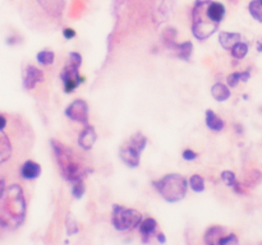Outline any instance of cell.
<instances>
[{"label": "cell", "instance_id": "obj_1", "mask_svg": "<svg viewBox=\"0 0 262 245\" xmlns=\"http://www.w3.org/2000/svg\"><path fill=\"white\" fill-rule=\"evenodd\" d=\"M26 199L22 188L18 184H12L6 188L0 197V226L16 229L21 226L26 217Z\"/></svg>", "mask_w": 262, "mask_h": 245}, {"label": "cell", "instance_id": "obj_2", "mask_svg": "<svg viewBox=\"0 0 262 245\" xmlns=\"http://www.w3.org/2000/svg\"><path fill=\"white\" fill-rule=\"evenodd\" d=\"M54 156H55L56 164L60 170V175L69 183H75L78 180H83L87 174L90 173V169L86 168L80 160L77 154L72 148H69L61 142L56 139L50 141Z\"/></svg>", "mask_w": 262, "mask_h": 245}, {"label": "cell", "instance_id": "obj_3", "mask_svg": "<svg viewBox=\"0 0 262 245\" xmlns=\"http://www.w3.org/2000/svg\"><path fill=\"white\" fill-rule=\"evenodd\" d=\"M152 187L166 202L177 203L182 201L187 194L188 183L187 179L180 174H168L161 179L152 182Z\"/></svg>", "mask_w": 262, "mask_h": 245}, {"label": "cell", "instance_id": "obj_4", "mask_svg": "<svg viewBox=\"0 0 262 245\" xmlns=\"http://www.w3.org/2000/svg\"><path fill=\"white\" fill-rule=\"evenodd\" d=\"M207 2L209 0H199L192 9V33L200 41L209 39L219 27L207 17Z\"/></svg>", "mask_w": 262, "mask_h": 245}, {"label": "cell", "instance_id": "obj_5", "mask_svg": "<svg viewBox=\"0 0 262 245\" xmlns=\"http://www.w3.org/2000/svg\"><path fill=\"white\" fill-rule=\"evenodd\" d=\"M147 144V138L144 133L137 132L120 147L119 157L128 168H137L141 161V153Z\"/></svg>", "mask_w": 262, "mask_h": 245}, {"label": "cell", "instance_id": "obj_6", "mask_svg": "<svg viewBox=\"0 0 262 245\" xmlns=\"http://www.w3.org/2000/svg\"><path fill=\"white\" fill-rule=\"evenodd\" d=\"M142 213L137 209L127 208L120 204H114L111 211V223L114 229L118 231H129V230L137 229L141 225Z\"/></svg>", "mask_w": 262, "mask_h": 245}, {"label": "cell", "instance_id": "obj_7", "mask_svg": "<svg viewBox=\"0 0 262 245\" xmlns=\"http://www.w3.org/2000/svg\"><path fill=\"white\" fill-rule=\"evenodd\" d=\"M78 70H80V68L71 64L69 61L64 65L63 70L60 72V79L63 80L66 94H72L78 86H80L81 83H83V80H85V78L80 75Z\"/></svg>", "mask_w": 262, "mask_h": 245}, {"label": "cell", "instance_id": "obj_8", "mask_svg": "<svg viewBox=\"0 0 262 245\" xmlns=\"http://www.w3.org/2000/svg\"><path fill=\"white\" fill-rule=\"evenodd\" d=\"M66 116L81 124H89V105L85 100H75L66 109Z\"/></svg>", "mask_w": 262, "mask_h": 245}, {"label": "cell", "instance_id": "obj_9", "mask_svg": "<svg viewBox=\"0 0 262 245\" xmlns=\"http://www.w3.org/2000/svg\"><path fill=\"white\" fill-rule=\"evenodd\" d=\"M45 77L42 70L35 65H27L23 75V87L26 90H33L39 83L44 82Z\"/></svg>", "mask_w": 262, "mask_h": 245}, {"label": "cell", "instance_id": "obj_10", "mask_svg": "<svg viewBox=\"0 0 262 245\" xmlns=\"http://www.w3.org/2000/svg\"><path fill=\"white\" fill-rule=\"evenodd\" d=\"M96 130L92 125L86 124L85 128L81 130L80 135H78V146L83 149V151H90L94 147L95 142H96Z\"/></svg>", "mask_w": 262, "mask_h": 245}, {"label": "cell", "instance_id": "obj_11", "mask_svg": "<svg viewBox=\"0 0 262 245\" xmlns=\"http://www.w3.org/2000/svg\"><path fill=\"white\" fill-rule=\"evenodd\" d=\"M140 234H141V239L145 244H149L152 236L157 235V221L152 217L144 218L140 225Z\"/></svg>", "mask_w": 262, "mask_h": 245}, {"label": "cell", "instance_id": "obj_12", "mask_svg": "<svg viewBox=\"0 0 262 245\" xmlns=\"http://www.w3.org/2000/svg\"><path fill=\"white\" fill-rule=\"evenodd\" d=\"M226 235V229L224 226L213 225L204 234L205 245H219L220 240Z\"/></svg>", "mask_w": 262, "mask_h": 245}, {"label": "cell", "instance_id": "obj_13", "mask_svg": "<svg viewBox=\"0 0 262 245\" xmlns=\"http://www.w3.org/2000/svg\"><path fill=\"white\" fill-rule=\"evenodd\" d=\"M206 13L207 17L211 20V22L219 26L221 23V21L224 20V17H225V7L221 3H219V2L209 0L206 7Z\"/></svg>", "mask_w": 262, "mask_h": 245}, {"label": "cell", "instance_id": "obj_14", "mask_svg": "<svg viewBox=\"0 0 262 245\" xmlns=\"http://www.w3.org/2000/svg\"><path fill=\"white\" fill-rule=\"evenodd\" d=\"M21 177L26 180H35L41 175V166L35 161H26L20 170Z\"/></svg>", "mask_w": 262, "mask_h": 245}, {"label": "cell", "instance_id": "obj_15", "mask_svg": "<svg viewBox=\"0 0 262 245\" xmlns=\"http://www.w3.org/2000/svg\"><path fill=\"white\" fill-rule=\"evenodd\" d=\"M41 8L51 17H59L63 12L64 0H37Z\"/></svg>", "mask_w": 262, "mask_h": 245}, {"label": "cell", "instance_id": "obj_16", "mask_svg": "<svg viewBox=\"0 0 262 245\" xmlns=\"http://www.w3.org/2000/svg\"><path fill=\"white\" fill-rule=\"evenodd\" d=\"M205 121H206V125L210 130L213 132H221L225 128V121L213 110H207L205 114Z\"/></svg>", "mask_w": 262, "mask_h": 245}, {"label": "cell", "instance_id": "obj_17", "mask_svg": "<svg viewBox=\"0 0 262 245\" xmlns=\"http://www.w3.org/2000/svg\"><path fill=\"white\" fill-rule=\"evenodd\" d=\"M12 151H13V148H12L11 139L4 132V129L0 130V165L7 162L11 158Z\"/></svg>", "mask_w": 262, "mask_h": 245}, {"label": "cell", "instance_id": "obj_18", "mask_svg": "<svg viewBox=\"0 0 262 245\" xmlns=\"http://www.w3.org/2000/svg\"><path fill=\"white\" fill-rule=\"evenodd\" d=\"M240 33L238 32H221L219 35V42H220L221 47L225 50H232L238 42H240Z\"/></svg>", "mask_w": 262, "mask_h": 245}, {"label": "cell", "instance_id": "obj_19", "mask_svg": "<svg viewBox=\"0 0 262 245\" xmlns=\"http://www.w3.org/2000/svg\"><path fill=\"white\" fill-rule=\"evenodd\" d=\"M249 78H251V70L249 69H247L244 72H233L226 77V85L234 89V87L239 85V82H248Z\"/></svg>", "mask_w": 262, "mask_h": 245}, {"label": "cell", "instance_id": "obj_20", "mask_svg": "<svg viewBox=\"0 0 262 245\" xmlns=\"http://www.w3.org/2000/svg\"><path fill=\"white\" fill-rule=\"evenodd\" d=\"M211 95L218 102H224L230 97L229 86L224 85V83H215L211 87Z\"/></svg>", "mask_w": 262, "mask_h": 245}, {"label": "cell", "instance_id": "obj_21", "mask_svg": "<svg viewBox=\"0 0 262 245\" xmlns=\"http://www.w3.org/2000/svg\"><path fill=\"white\" fill-rule=\"evenodd\" d=\"M173 51H175V54H177V56L179 59H182L184 61H189L192 52H193V44L190 41H184L182 44H177L173 49Z\"/></svg>", "mask_w": 262, "mask_h": 245}, {"label": "cell", "instance_id": "obj_22", "mask_svg": "<svg viewBox=\"0 0 262 245\" xmlns=\"http://www.w3.org/2000/svg\"><path fill=\"white\" fill-rule=\"evenodd\" d=\"M161 39H163V44L165 45L168 49L173 50L175 47L177 42V30L173 27H168L163 31V35H161Z\"/></svg>", "mask_w": 262, "mask_h": 245}, {"label": "cell", "instance_id": "obj_23", "mask_svg": "<svg viewBox=\"0 0 262 245\" xmlns=\"http://www.w3.org/2000/svg\"><path fill=\"white\" fill-rule=\"evenodd\" d=\"M262 183V173L259 170H252L249 171L247 175L246 180H244V187L247 188H254Z\"/></svg>", "mask_w": 262, "mask_h": 245}, {"label": "cell", "instance_id": "obj_24", "mask_svg": "<svg viewBox=\"0 0 262 245\" xmlns=\"http://www.w3.org/2000/svg\"><path fill=\"white\" fill-rule=\"evenodd\" d=\"M248 11L253 20L262 23V0H252L248 6Z\"/></svg>", "mask_w": 262, "mask_h": 245}, {"label": "cell", "instance_id": "obj_25", "mask_svg": "<svg viewBox=\"0 0 262 245\" xmlns=\"http://www.w3.org/2000/svg\"><path fill=\"white\" fill-rule=\"evenodd\" d=\"M248 50H249L248 45L240 41V42H238V44L235 45L232 50H230V54H232V56L234 59L240 60V59L246 58L247 54H248Z\"/></svg>", "mask_w": 262, "mask_h": 245}, {"label": "cell", "instance_id": "obj_26", "mask_svg": "<svg viewBox=\"0 0 262 245\" xmlns=\"http://www.w3.org/2000/svg\"><path fill=\"white\" fill-rule=\"evenodd\" d=\"M188 184H189L190 189L193 190V192H196V193H202L205 190V180L201 175H199V174L192 175V177L189 178V183H188Z\"/></svg>", "mask_w": 262, "mask_h": 245}, {"label": "cell", "instance_id": "obj_27", "mask_svg": "<svg viewBox=\"0 0 262 245\" xmlns=\"http://www.w3.org/2000/svg\"><path fill=\"white\" fill-rule=\"evenodd\" d=\"M36 59L41 65H51L55 60V54L51 50H42L37 54Z\"/></svg>", "mask_w": 262, "mask_h": 245}, {"label": "cell", "instance_id": "obj_28", "mask_svg": "<svg viewBox=\"0 0 262 245\" xmlns=\"http://www.w3.org/2000/svg\"><path fill=\"white\" fill-rule=\"evenodd\" d=\"M66 227H67V234L68 236H72V235H76L78 231H80V226H78L77 221L75 220L71 213L67 216V220H66Z\"/></svg>", "mask_w": 262, "mask_h": 245}, {"label": "cell", "instance_id": "obj_29", "mask_svg": "<svg viewBox=\"0 0 262 245\" xmlns=\"http://www.w3.org/2000/svg\"><path fill=\"white\" fill-rule=\"evenodd\" d=\"M71 192H72V196L76 199H81L86 193V185L83 183V180H78V182L72 183V188H71Z\"/></svg>", "mask_w": 262, "mask_h": 245}, {"label": "cell", "instance_id": "obj_30", "mask_svg": "<svg viewBox=\"0 0 262 245\" xmlns=\"http://www.w3.org/2000/svg\"><path fill=\"white\" fill-rule=\"evenodd\" d=\"M221 179H223V182L225 183V184L228 185V187H230V188L234 187L235 183L238 182L237 178H235V174L233 173V171H230V170L223 171V173H221Z\"/></svg>", "mask_w": 262, "mask_h": 245}, {"label": "cell", "instance_id": "obj_31", "mask_svg": "<svg viewBox=\"0 0 262 245\" xmlns=\"http://www.w3.org/2000/svg\"><path fill=\"white\" fill-rule=\"evenodd\" d=\"M219 245H239V239H238V236L234 232H232V234L225 235L220 240V244Z\"/></svg>", "mask_w": 262, "mask_h": 245}, {"label": "cell", "instance_id": "obj_32", "mask_svg": "<svg viewBox=\"0 0 262 245\" xmlns=\"http://www.w3.org/2000/svg\"><path fill=\"white\" fill-rule=\"evenodd\" d=\"M83 9H85V4H83L82 0H75L72 4V11H71V13H72V16L77 17L82 13Z\"/></svg>", "mask_w": 262, "mask_h": 245}, {"label": "cell", "instance_id": "obj_33", "mask_svg": "<svg viewBox=\"0 0 262 245\" xmlns=\"http://www.w3.org/2000/svg\"><path fill=\"white\" fill-rule=\"evenodd\" d=\"M69 63L80 68V66L82 65V55H81L80 52L72 51L69 54Z\"/></svg>", "mask_w": 262, "mask_h": 245}, {"label": "cell", "instance_id": "obj_34", "mask_svg": "<svg viewBox=\"0 0 262 245\" xmlns=\"http://www.w3.org/2000/svg\"><path fill=\"white\" fill-rule=\"evenodd\" d=\"M182 157H183V160L189 162V161L196 160L197 157H199V153L194 151H192V149H184V151L182 152Z\"/></svg>", "mask_w": 262, "mask_h": 245}, {"label": "cell", "instance_id": "obj_35", "mask_svg": "<svg viewBox=\"0 0 262 245\" xmlns=\"http://www.w3.org/2000/svg\"><path fill=\"white\" fill-rule=\"evenodd\" d=\"M63 36L67 40H72L76 37V31L73 28H64L63 30Z\"/></svg>", "mask_w": 262, "mask_h": 245}, {"label": "cell", "instance_id": "obj_36", "mask_svg": "<svg viewBox=\"0 0 262 245\" xmlns=\"http://www.w3.org/2000/svg\"><path fill=\"white\" fill-rule=\"evenodd\" d=\"M156 239H157V241L160 242V244H165L166 242V236H165V234H163V232H159V234L156 235Z\"/></svg>", "mask_w": 262, "mask_h": 245}, {"label": "cell", "instance_id": "obj_37", "mask_svg": "<svg viewBox=\"0 0 262 245\" xmlns=\"http://www.w3.org/2000/svg\"><path fill=\"white\" fill-rule=\"evenodd\" d=\"M7 127V118L0 114V130H3Z\"/></svg>", "mask_w": 262, "mask_h": 245}, {"label": "cell", "instance_id": "obj_38", "mask_svg": "<svg viewBox=\"0 0 262 245\" xmlns=\"http://www.w3.org/2000/svg\"><path fill=\"white\" fill-rule=\"evenodd\" d=\"M234 129L237 130L238 134H243V128H242V125H240V124H235L234 125Z\"/></svg>", "mask_w": 262, "mask_h": 245}, {"label": "cell", "instance_id": "obj_39", "mask_svg": "<svg viewBox=\"0 0 262 245\" xmlns=\"http://www.w3.org/2000/svg\"><path fill=\"white\" fill-rule=\"evenodd\" d=\"M257 51L262 52V40H261V41L257 42Z\"/></svg>", "mask_w": 262, "mask_h": 245}, {"label": "cell", "instance_id": "obj_40", "mask_svg": "<svg viewBox=\"0 0 262 245\" xmlns=\"http://www.w3.org/2000/svg\"><path fill=\"white\" fill-rule=\"evenodd\" d=\"M185 239H187V244H188V245H194V244H192V242L189 241V239H188V236H185Z\"/></svg>", "mask_w": 262, "mask_h": 245}, {"label": "cell", "instance_id": "obj_41", "mask_svg": "<svg viewBox=\"0 0 262 245\" xmlns=\"http://www.w3.org/2000/svg\"><path fill=\"white\" fill-rule=\"evenodd\" d=\"M230 2H232V3H237L238 0H230Z\"/></svg>", "mask_w": 262, "mask_h": 245}, {"label": "cell", "instance_id": "obj_42", "mask_svg": "<svg viewBox=\"0 0 262 245\" xmlns=\"http://www.w3.org/2000/svg\"><path fill=\"white\" fill-rule=\"evenodd\" d=\"M256 245H262V242H258V244H256Z\"/></svg>", "mask_w": 262, "mask_h": 245}]
</instances>
